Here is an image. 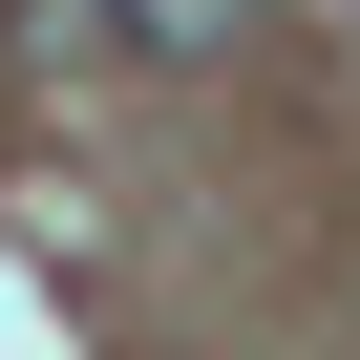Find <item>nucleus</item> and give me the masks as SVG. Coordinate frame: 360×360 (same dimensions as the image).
<instances>
[{
    "mask_svg": "<svg viewBox=\"0 0 360 360\" xmlns=\"http://www.w3.org/2000/svg\"><path fill=\"white\" fill-rule=\"evenodd\" d=\"M255 22V0H85V43H127V64H212Z\"/></svg>",
    "mask_w": 360,
    "mask_h": 360,
    "instance_id": "obj_1",
    "label": "nucleus"
}]
</instances>
